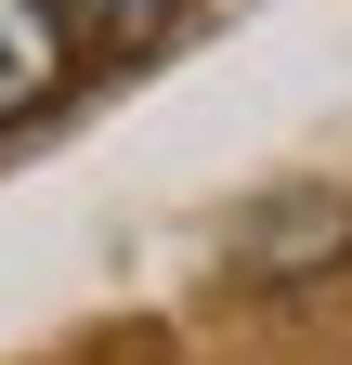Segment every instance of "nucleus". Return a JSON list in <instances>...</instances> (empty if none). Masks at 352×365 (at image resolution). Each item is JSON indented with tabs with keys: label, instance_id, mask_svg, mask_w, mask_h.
I'll return each mask as SVG.
<instances>
[{
	"label": "nucleus",
	"instance_id": "f257e3e1",
	"mask_svg": "<svg viewBox=\"0 0 352 365\" xmlns=\"http://www.w3.org/2000/svg\"><path fill=\"white\" fill-rule=\"evenodd\" d=\"M66 66H78V26L53 14V0H0V130H26L39 105H53Z\"/></svg>",
	"mask_w": 352,
	"mask_h": 365
},
{
	"label": "nucleus",
	"instance_id": "f03ea898",
	"mask_svg": "<svg viewBox=\"0 0 352 365\" xmlns=\"http://www.w3.org/2000/svg\"><path fill=\"white\" fill-rule=\"evenodd\" d=\"M53 14H66V26H92V39H118V53H130V39H157L170 14H183V0H53Z\"/></svg>",
	"mask_w": 352,
	"mask_h": 365
}]
</instances>
